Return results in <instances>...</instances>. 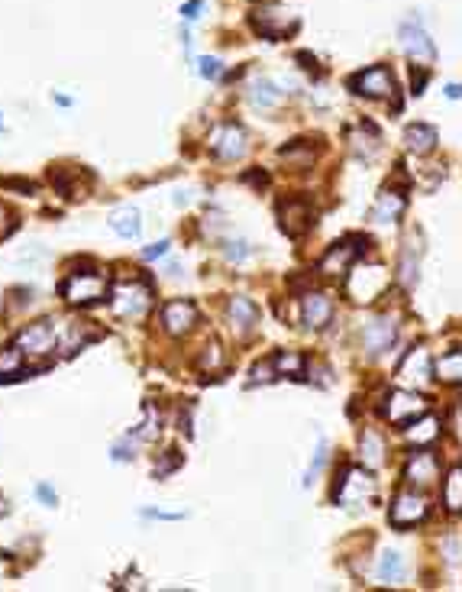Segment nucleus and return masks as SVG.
I'll list each match as a JSON object with an SVG mask.
<instances>
[{"mask_svg": "<svg viewBox=\"0 0 462 592\" xmlns=\"http://www.w3.org/2000/svg\"><path fill=\"white\" fill-rule=\"evenodd\" d=\"M443 560L449 563V567L459 563V534H449V537L443 541Z\"/></svg>", "mask_w": 462, "mask_h": 592, "instance_id": "43", "label": "nucleus"}, {"mask_svg": "<svg viewBox=\"0 0 462 592\" xmlns=\"http://www.w3.org/2000/svg\"><path fill=\"white\" fill-rule=\"evenodd\" d=\"M411 85H414V94H424V85H427V68L424 65L411 68Z\"/></svg>", "mask_w": 462, "mask_h": 592, "instance_id": "47", "label": "nucleus"}, {"mask_svg": "<svg viewBox=\"0 0 462 592\" xmlns=\"http://www.w3.org/2000/svg\"><path fill=\"white\" fill-rule=\"evenodd\" d=\"M42 259H46V249H42L39 243H29L23 249V253L17 256V263L20 266H33V263H42Z\"/></svg>", "mask_w": 462, "mask_h": 592, "instance_id": "41", "label": "nucleus"}, {"mask_svg": "<svg viewBox=\"0 0 462 592\" xmlns=\"http://www.w3.org/2000/svg\"><path fill=\"white\" fill-rule=\"evenodd\" d=\"M446 97H449V101H456V97H459V85H449V88H446Z\"/></svg>", "mask_w": 462, "mask_h": 592, "instance_id": "52", "label": "nucleus"}, {"mask_svg": "<svg viewBox=\"0 0 462 592\" xmlns=\"http://www.w3.org/2000/svg\"><path fill=\"white\" fill-rule=\"evenodd\" d=\"M227 321H230V330H233V334L246 337V334H252V330L259 327V308H256L252 298L233 295L227 301Z\"/></svg>", "mask_w": 462, "mask_h": 592, "instance_id": "16", "label": "nucleus"}, {"mask_svg": "<svg viewBox=\"0 0 462 592\" xmlns=\"http://www.w3.org/2000/svg\"><path fill=\"white\" fill-rule=\"evenodd\" d=\"M0 515H7V499L0 495Z\"/></svg>", "mask_w": 462, "mask_h": 592, "instance_id": "54", "label": "nucleus"}, {"mask_svg": "<svg viewBox=\"0 0 462 592\" xmlns=\"http://www.w3.org/2000/svg\"><path fill=\"white\" fill-rule=\"evenodd\" d=\"M252 26H256L259 36H265V39H281V36L291 33L294 26H298V20H294V13H288L285 7H278V4H262V7H256V13H252Z\"/></svg>", "mask_w": 462, "mask_h": 592, "instance_id": "10", "label": "nucleus"}, {"mask_svg": "<svg viewBox=\"0 0 462 592\" xmlns=\"http://www.w3.org/2000/svg\"><path fill=\"white\" fill-rule=\"evenodd\" d=\"M143 424L136 427L130 437H133V444H149V440H155L159 437V431H162V418H159V408L152 405V402H146V408H143Z\"/></svg>", "mask_w": 462, "mask_h": 592, "instance_id": "29", "label": "nucleus"}, {"mask_svg": "<svg viewBox=\"0 0 462 592\" xmlns=\"http://www.w3.org/2000/svg\"><path fill=\"white\" fill-rule=\"evenodd\" d=\"M437 143H440V136L430 123H411V127L404 130V146H407V153H414V156L433 153Z\"/></svg>", "mask_w": 462, "mask_h": 592, "instance_id": "22", "label": "nucleus"}, {"mask_svg": "<svg viewBox=\"0 0 462 592\" xmlns=\"http://www.w3.org/2000/svg\"><path fill=\"white\" fill-rule=\"evenodd\" d=\"M427 411V402L417 395L414 389H398L388 395V405L382 415L388 418V424H395V427H404L407 421H414L417 415Z\"/></svg>", "mask_w": 462, "mask_h": 592, "instance_id": "12", "label": "nucleus"}, {"mask_svg": "<svg viewBox=\"0 0 462 592\" xmlns=\"http://www.w3.org/2000/svg\"><path fill=\"white\" fill-rule=\"evenodd\" d=\"M375 499V479H372L362 466H349L343 473V479L336 483L333 489V502L343 508H353V505H362V502Z\"/></svg>", "mask_w": 462, "mask_h": 592, "instance_id": "5", "label": "nucleus"}, {"mask_svg": "<svg viewBox=\"0 0 462 592\" xmlns=\"http://www.w3.org/2000/svg\"><path fill=\"white\" fill-rule=\"evenodd\" d=\"M94 337H97V330H91V324L88 321H71L65 327V340H62V347H65V353H75V350H81L84 343H91Z\"/></svg>", "mask_w": 462, "mask_h": 592, "instance_id": "30", "label": "nucleus"}, {"mask_svg": "<svg viewBox=\"0 0 462 592\" xmlns=\"http://www.w3.org/2000/svg\"><path fill=\"white\" fill-rule=\"evenodd\" d=\"M246 182H252V185H269V178L265 175H246Z\"/></svg>", "mask_w": 462, "mask_h": 592, "instance_id": "50", "label": "nucleus"}, {"mask_svg": "<svg viewBox=\"0 0 462 592\" xmlns=\"http://www.w3.org/2000/svg\"><path fill=\"white\" fill-rule=\"evenodd\" d=\"M143 518H155V521H181L185 512H162V508H143Z\"/></svg>", "mask_w": 462, "mask_h": 592, "instance_id": "45", "label": "nucleus"}, {"mask_svg": "<svg viewBox=\"0 0 462 592\" xmlns=\"http://www.w3.org/2000/svg\"><path fill=\"white\" fill-rule=\"evenodd\" d=\"M0 127H4V120H0Z\"/></svg>", "mask_w": 462, "mask_h": 592, "instance_id": "55", "label": "nucleus"}, {"mask_svg": "<svg viewBox=\"0 0 462 592\" xmlns=\"http://www.w3.org/2000/svg\"><path fill=\"white\" fill-rule=\"evenodd\" d=\"M110 230L123 240H136L139 237V230H143V220H139V211H136L133 204H123L117 211L110 214Z\"/></svg>", "mask_w": 462, "mask_h": 592, "instance_id": "24", "label": "nucleus"}, {"mask_svg": "<svg viewBox=\"0 0 462 592\" xmlns=\"http://www.w3.org/2000/svg\"><path fill=\"white\" fill-rule=\"evenodd\" d=\"M249 101L262 110H275V107H281V101H285V91H281L272 78H259V81H252Z\"/></svg>", "mask_w": 462, "mask_h": 592, "instance_id": "26", "label": "nucleus"}, {"mask_svg": "<svg viewBox=\"0 0 462 592\" xmlns=\"http://www.w3.org/2000/svg\"><path fill=\"white\" fill-rule=\"evenodd\" d=\"M304 359L301 353H291V350H281V353H275L272 356V366H275V376H301L304 373Z\"/></svg>", "mask_w": 462, "mask_h": 592, "instance_id": "31", "label": "nucleus"}, {"mask_svg": "<svg viewBox=\"0 0 462 592\" xmlns=\"http://www.w3.org/2000/svg\"><path fill=\"white\" fill-rule=\"evenodd\" d=\"M304 373H307V376H304V379H307V382H314V385H323V389H327L330 382H333V379H330V369H327V366L304 363Z\"/></svg>", "mask_w": 462, "mask_h": 592, "instance_id": "40", "label": "nucleus"}, {"mask_svg": "<svg viewBox=\"0 0 462 592\" xmlns=\"http://www.w3.org/2000/svg\"><path fill=\"white\" fill-rule=\"evenodd\" d=\"M407 424H411V427H404V434H407V440H411L414 447H430V444L440 437V427H443L440 418L427 415V411L417 415L414 421H407Z\"/></svg>", "mask_w": 462, "mask_h": 592, "instance_id": "23", "label": "nucleus"}, {"mask_svg": "<svg viewBox=\"0 0 462 592\" xmlns=\"http://www.w3.org/2000/svg\"><path fill=\"white\" fill-rule=\"evenodd\" d=\"M395 337H398V324H395V317H388V314H378V317H372V321L362 327V347H365L369 356H382L395 343Z\"/></svg>", "mask_w": 462, "mask_h": 592, "instance_id": "13", "label": "nucleus"}, {"mask_svg": "<svg viewBox=\"0 0 462 592\" xmlns=\"http://www.w3.org/2000/svg\"><path fill=\"white\" fill-rule=\"evenodd\" d=\"M175 204H188V191H178V195H175Z\"/></svg>", "mask_w": 462, "mask_h": 592, "instance_id": "53", "label": "nucleus"}, {"mask_svg": "<svg viewBox=\"0 0 462 592\" xmlns=\"http://www.w3.org/2000/svg\"><path fill=\"white\" fill-rule=\"evenodd\" d=\"M378 583L385 586H401L404 576H407V567H404V557L398 554V550H385L382 554V560H378Z\"/></svg>", "mask_w": 462, "mask_h": 592, "instance_id": "27", "label": "nucleus"}, {"mask_svg": "<svg viewBox=\"0 0 462 592\" xmlns=\"http://www.w3.org/2000/svg\"><path fill=\"white\" fill-rule=\"evenodd\" d=\"M110 308L117 317H143L152 301V288L146 282H120L110 288Z\"/></svg>", "mask_w": 462, "mask_h": 592, "instance_id": "3", "label": "nucleus"}, {"mask_svg": "<svg viewBox=\"0 0 462 592\" xmlns=\"http://www.w3.org/2000/svg\"><path fill=\"white\" fill-rule=\"evenodd\" d=\"M420 256H424V246L414 249V233H411L401 249V259H398V282H401V288H407V292L420 282Z\"/></svg>", "mask_w": 462, "mask_h": 592, "instance_id": "21", "label": "nucleus"}, {"mask_svg": "<svg viewBox=\"0 0 462 592\" xmlns=\"http://www.w3.org/2000/svg\"><path fill=\"white\" fill-rule=\"evenodd\" d=\"M55 343H59V330H55V321L42 317V321L26 324V327L20 330V337H17V343H13V347H17L20 353L26 356V359H39V356H49L52 350H55Z\"/></svg>", "mask_w": 462, "mask_h": 592, "instance_id": "2", "label": "nucleus"}, {"mask_svg": "<svg viewBox=\"0 0 462 592\" xmlns=\"http://www.w3.org/2000/svg\"><path fill=\"white\" fill-rule=\"evenodd\" d=\"M323 463H327V440H320L317 444V453H314V463L307 466V476H304V486H311L314 479H317V473L323 469Z\"/></svg>", "mask_w": 462, "mask_h": 592, "instance_id": "39", "label": "nucleus"}, {"mask_svg": "<svg viewBox=\"0 0 462 592\" xmlns=\"http://www.w3.org/2000/svg\"><path fill=\"white\" fill-rule=\"evenodd\" d=\"M23 363H26V356L20 353L17 347L0 350V379H17V376L23 373Z\"/></svg>", "mask_w": 462, "mask_h": 592, "instance_id": "33", "label": "nucleus"}, {"mask_svg": "<svg viewBox=\"0 0 462 592\" xmlns=\"http://www.w3.org/2000/svg\"><path fill=\"white\" fill-rule=\"evenodd\" d=\"M223 363H227V353H223V347H220L217 340H210L207 347H204L201 359H197V366H201V369H207V373H214V369H223Z\"/></svg>", "mask_w": 462, "mask_h": 592, "instance_id": "36", "label": "nucleus"}, {"mask_svg": "<svg viewBox=\"0 0 462 592\" xmlns=\"http://www.w3.org/2000/svg\"><path fill=\"white\" fill-rule=\"evenodd\" d=\"M36 495H39V499L46 502V505H49V508H55V502H59V495H55V492H52L46 483H39V486H36Z\"/></svg>", "mask_w": 462, "mask_h": 592, "instance_id": "49", "label": "nucleus"}, {"mask_svg": "<svg viewBox=\"0 0 462 592\" xmlns=\"http://www.w3.org/2000/svg\"><path fill=\"white\" fill-rule=\"evenodd\" d=\"M398 379H401L404 385H414V389L427 385V382H430V356H427V350L414 347L411 353L404 356L401 369H398Z\"/></svg>", "mask_w": 462, "mask_h": 592, "instance_id": "19", "label": "nucleus"}, {"mask_svg": "<svg viewBox=\"0 0 462 592\" xmlns=\"http://www.w3.org/2000/svg\"><path fill=\"white\" fill-rule=\"evenodd\" d=\"M178 466H181V453H178V450H165L159 463L152 466V476H155V479H165L168 473H175Z\"/></svg>", "mask_w": 462, "mask_h": 592, "instance_id": "37", "label": "nucleus"}, {"mask_svg": "<svg viewBox=\"0 0 462 592\" xmlns=\"http://www.w3.org/2000/svg\"><path fill=\"white\" fill-rule=\"evenodd\" d=\"M278 227L285 230V233H288L291 240L304 237V233H307V230L314 227L311 204L301 201V198H291V201H285L281 207H278Z\"/></svg>", "mask_w": 462, "mask_h": 592, "instance_id": "14", "label": "nucleus"}, {"mask_svg": "<svg viewBox=\"0 0 462 592\" xmlns=\"http://www.w3.org/2000/svg\"><path fill=\"white\" fill-rule=\"evenodd\" d=\"M349 88H353L356 94H362V97H375V101H382V97H395V75L388 72L385 65H372L365 68V72H359L356 78H349Z\"/></svg>", "mask_w": 462, "mask_h": 592, "instance_id": "9", "label": "nucleus"}, {"mask_svg": "<svg viewBox=\"0 0 462 592\" xmlns=\"http://www.w3.org/2000/svg\"><path fill=\"white\" fill-rule=\"evenodd\" d=\"M281 159L288 162V165H294V169H307V165H311L314 162V149L307 143H304V140H298V143H291L288 146V149H281Z\"/></svg>", "mask_w": 462, "mask_h": 592, "instance_id": "34", "label": "nucleus"}, {"mask_svg": "<svg viewBox=\"0 0 462 592\" xmlns=\"http://www.w3.org/2000/svg\"><path fill=\"white\" fill-rule=\"evenodd\" d=\"M197 305L188 301V298H178V301H168L162 305V330H165L168 337H188L197 324Z\"/></svg>", "mask_w": 462, "mask_h": 592, "instance_id": "11", "label": "nucleus"}, {"mask_svg": "<svg viewBox=\"0 0 462 592\" xmlns=\"http://www.w3.org/2000/svg\"><path fill=\"white\" fill-rule=\"evenodd\" d=\"M301 321L307 330H323L333 321V301L323 292H307L301 298Z\"/></svg>", "mask_w": 462, "mask_h": 592, "instance_id": "18", "label": "nucleus"}, {"mask_svg": "<svg viewBox=\"0 0 462 592\" xmlns=\"http://www.w3.org/2000/svg\"><path fill=\"white\" fill-rule=\"evenodd\" d=\"M168 246H172L168 240H159V243L146 246V249H143V259H146V263H152V259H162V256L168 253Z\"/></svg>", "mask_w": 462, "mask_h": 592, "instance_id": "46", "label": "nucleus"}, {"mask_svg": "<svg viewBox=\"0 0 462 592\" xmlns=\"http://www.w3.org/2000/svg\"><path fill=\"white\" fill-rule=\"evenodd\" d=\"M433 373H437L440 382H449V385H459L462 382V350L453 347L449 353H443L433 363Z\"/></svg>", "mask_w": 462, "mask_h": 592, "instance_id": "28", "label": "nucleus"}, {"mask_svg": "<svg viewBox=\"0 0 462 592\" xmlns=\"http://www.w3.org/2000/svg\"><path fill=\"white\" fill-rule=\"evenodd\" d=\"M443 502L449 512H459L462 508V469L453 466L449 476H446V486H443Z\"/></svg>", "mask_w": 462, "mask_h": 592, "instance_id": "32", "label": "nucleus"}, {"mask_svg": "<svg viewBox=\"0 0 462 592\" xmlns=\"http://www.w3.org/2000/svg\"><path fill=\"white\" fill-rule=\"evenodd\" d=\"M404 207H407V198H404V191L385 188V191L375 198V204H372L369 217H372V224H395V220L404 214Z\"/></svg>", "mask_w": 462, "mask_h": 592, "instance_id": "20", "label": "nucleus"}, {"mask_svg": "<svg viewBox=\"0 0 462 592\" xmlns=\"http://www.w3.org/2000/svg\"><path fill=\"white\" fill-rule=\"evenodd\" d=\"M359 256H365V237H346L323 253V259L317 263V272L320 275H340L343 279L346 272L356 266Z\"/></svg>", "mask_w": 462, "mask_h": 592, "instance_id": "6", "label": "nucleus"}, {"mask_svg": "<svg viewBox=\"0 0 462 592\" xmlns=\"http://www.w3.org/2000/svg\"><path fill=\"white\" fill-rule=\"evenodd\" d=\"M346 292L353 301H375L382 295V288L388 285V272L382 266H365V269H349L346 272Z\"/></svg>", "mask_w": 462, "mask_h": 592, "instance_id": "8", "label": "nucleus"}, {"mask_svg": "<svg viewBox=\"0 0 462 592\" xmlns=\"http://www.w3.org/2000/svg\"><path fill=\"white\" fill-rule=\"evenodd\" d=\"M385 440L378 431H362L359 437V457H362V466L365 469H378V466L385 463Z\"/></svg>", "mask_w": 462, "mask_h": 592, "instance_id": "25", "label": "nucleus"}, {"mask_svg": "<svg viewBox=\"0 0 462 592\" xmlns=\"http://www.w3.org/2000/svg\"><path fill=\"white\" fill-rule=\"evenodd\" d=\"M365 133H369V136H362V127H359L353 136H349V140H353V149L362 156V159H372V156L378 153V130L369 123V130H365Z\"/></svg>", "mask_w": 462, "mask_h": 592, "instance_id": "35", "label": "nucleus"}, {"mask_svg": "<svg viewBox=\"0 0 462 592\" xmlns=\"http://www.w3.org/2000/svg\"><path fill=\"white\" fill-rule=\"evenodd\" d=\"M207 149L217 159L223 162H236L243 159L246 149H249V136L239 123H217V127L207 133Z\"/></svg>", "mask_w": 462, "mask_h": 592, "instance_id": "4", "label": "nucleus"}, {"mask_svg": "<svg viewBox=\"0 0 462 592\" xmlns=\"http://www.w3.org/2000/svg\"><path fill=\"white\" fill-rule=\"evenodd\" d=\"M4 233H7V211L0 207V237H4Z\"/></svg>", "mask_w": 462, "mask_h": 592, "instance_id": "51", "label": "nucleus"}, {"mask_svg": "<svg viewBox=\"0 0 462 592\" xmlns=\"http://www.w3.org/2000/svg\"><path fill=\"white\" fill-rule=\"evenodd\" d=\"M437 476H440V463L430 450L420 447L417 453H411L407 469H404V479H407L414 489H427V486H433L437 483Z\"/></svg>", "mask_w": 462, "mask_h": 592, "instance_id": "17", "label": "nucleus"}, {"mask_svg": "<svg viewBox=\"0 0 462 592\" xmlns=\"http://www.w3.org/2000/svg\"><path fill=\"white\" fill-rule=\"evenodd\" d=\"M201 0H188L185 7H181V20H188V23H191V20H197V13H201Z\"/></svg>", "mask_w": 462, "mask_h": 592, "instance_id": "48", "label": "nucleus"}, {"mask_svg": "<svg viewBox=\"0 0 462 592\" xmlns=\"http://www.w3.org/2000/svg\"><path fill=\"white\" fill-rule=\"evenodd\" d=\"M398 39H401V49L407 52L414 62H433L437 59V46H433V39H430L427 30H424L420 17H414V13L401 23Z\"/></svg>", "mask_w": 462, "mask_h": 592, "instance_id": "7", "label": "nucleus"}, {"mask_svg": "<svg viewBox=\"0 0 462 592\" xmlns=\"http://www.w3.org/2000/svg\"><path fill=\"white\" fill-rule=\"evenodd\" d=\"M430 512V502L427 495H420V492H401L395 499V505H391V525L395 528H414L420 525L424 518H427Z\"/></svg>", "mask_w": 462, "mask_h": 592, "instance_id": "15", "label": "nucleus"}, {"mask_svg": "<svg viewBox=\"0 0 462 592\" xmlns=\"http://www.w3.org/2000/svg\"><path fill=\"white\" fill-rule=\"evenodd\" d=\"M223 256H227L230 263H246L252 256V246L246 243V240H227V243H223Z\"/></svg>", "mask_w": 462, "mask_h": 592, "instance_id": "38", "label": "nucleus"}, {"mask_svg": "<svg viewBox=\"0 0 462 592\" xmlns=\"http://www.w3.org/2000/svg\"><path fill=\"white\" fill-rule=\"evenodd\" d=\"M62 298H65L68 305H78V308H88V305H97L104 298L110 295V282L104 279L101 272H71L65 282L59 285Z\"/></svg>", "mask_w": 462, "mask_h": 592, "instance_id": "1", "label": "nucleus"}, {"mask_svg": "<svg viewBox=\"0 0 462 592\" xmlns=\"http://www.w3.org/2000/svg\"><path fill=\"white\" fill-rule=\"evenodd\" d=\"M197 72H201V78H207V81H217L220 72H223V65H220V59H214V55H207V59L197 62Z\"/></svg>", "mask_w": 462, "mask_h": 592, "instance_id": "42", "label": "nucleus"}, {"mask_svg": "<svg viewBox=\"0 0 462 592\" xmlns=\"http://www.w3.org/2000/svg\"><path fill=\"white\" fill-rule=\"evenodd\" d=\"M272 379H275V366H272V356L252 366V382H272Z\"/></svg>", "mask_w": 462, "mask_h": 592, "instance_id": "44", "label": "nucleus"}]
</instances>
